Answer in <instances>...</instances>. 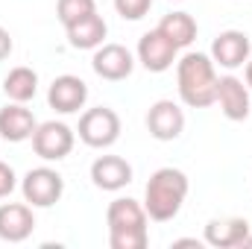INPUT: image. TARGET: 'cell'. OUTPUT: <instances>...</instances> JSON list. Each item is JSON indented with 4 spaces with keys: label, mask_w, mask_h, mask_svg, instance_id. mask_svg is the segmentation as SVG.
I'll return each instance as SVG.
<instances>
[{
    "label": "cell",
    "mask_w": 252,
    "mask_h": 249,
    "mask_svg": "<svg viewBox=\"0 0 252 249\" xmlns=\"http://www.w3.org/2000/svg\"><path fill=\"white\" fill-rule=\"evenodd\" d=\"M21 190H24V199L32 208H50V205H56L62 199L64 179L53 167H35V170H30L24 176Z\"/></svg>",
    "instance_id": "5"
},
{
    "label": "cell",
    "mask_w": 252,
    "mask_h": 249,
    "mask_svg": "<svg viewBox=\"0 0 252 249\" xmlns=\"http://www.w3.org/2000/svg\"><path fill=\"white\" fill-rule=\"evenodd\" d=\"M147 129L156 141H176L185 129V112L173 100H158L147 112Z\"/></svg>",
    "instance_id": "9"
},
{
    "label": "cell",
    "mask_w": 252,
    "mask_h": 249,
    "mask_svg": "<svg viewBox=\"0 0 252 249\" xmlns=\"http://www.w3.org/2000/svg\"><path fill=\"white\" fill-rule=\"evenodd\" d=\"M38 129V121L32 118L30 109H24V103H12L6 109H0V138L21 144L27 138H32Z\"/></svg>",
    "instance_id": "15"
},
{
    "label": "cell",
    "mask_w": 252,
    "mask_h": 249,
    "mask_svg": "<svg viewBox=\"0 0 252 249\" xmlns=\"http://www.w3.org/2000/svg\"><path fill=\"white\" fill-rule=\"evenodd\" d=\"M9 53H12V35H9V30L0 27V62H3Z\"/></svg>",
    "instance_id": "23"
},
{
    "label": "cell",
    "mask_w": 252,
    "mask_h": 249,
    "mask_svg": "<svg viewBox=\"0 0 252 249\" xmlns=\"http://www.w3.org/2000/svg\"><path fill=\"white\" fill-rule=\"evenodd\" d=\"M91 67L100 79H109V82H121L132 73L135 67V59L132 53L126 50L124 44H100L94 59H91Z\"/></svg>",
    "instance_id": "11"
},
{
    "label": "cell",
    "mask_w": 252,
    "mask_h": 249,
    "mask_svg": "<svg viewBox=\"0 0 252 249\" xmlns=\"http://www.w3.org/2000/svg\"><path fill=\"white\" fill-rule=\"evenodd\" d=\"M247 88H252V59L247 62Z\"/></svg>",
    "instance_id": "24"
},
{
    "label": "cell",
    "mask_w": 252,
    "mask_h": 249,
    "mask_svg": "<svg viewBox=\"0 0 252 249\" xmlns=\"http://www.w3.org/2000/svg\"><path fill=\"white\" fill-rule=\"evenodd\" d=\"M179 97L190 109H208L217 100V73L205 53H185L176 64Z\"/></svg>",
    "instance_id": "2"
},
{
    "label": "cell",
    "mask_w": 252,
    "mask_h": 249,
    "mask_svg": "<svg viewBox=\"0 0 252 249\" xmlns=\"http://www.w3.org/2000/svg\"><path fill=\"white\" fill-rule=\"evenodd\" d=\"M32 150L44 161H59L64 156H70V150H73V129L59 121L38 124L35 135H32Z\"/></svg>",
    "instance_id": "6"
},
{
    "label": "cell",
    "mask_w": 252,
    "mask_h": 249,
    "mask_svg": "<svg viewBox=\"0 0 252 249\" xmlns=\"http://www.w3.org/2000/svg\"><path fill=\"white\" fill-rule=\"evenodd\" d=\"M176 53H179V47L170 38H164L158 30L144 32L141 41H138V62L144 64L150 73H164L167 67H173Z\"/></svg>",
    "instance_id": "7"
},
{
    "label": "cell",
    "mask_w": 252,
    "mask_h": 249,
    "mask_svg": "<svg viewBox=\"0 0 252 249\" xmlns=\"http://www.w3.org/2000/svg\"><path fill=\"white\" fill-rule=\"evenodd\" d=\"M118 138H121V118H118V112H112L106 106H97V109H88L79 118V141L82 144H88L94 150H106Z\"/></svg>",
    "instance_id": "4"
},
{
    "label": "cell",
    "mask_w": 252,
    "mask_h": 249,
    "mask_svg": "<svg viewBox=\"0 0 252 249\" xmlns=\"http://www.w3.org/2000/svg\"><path fill=\"white\" fill-rule=\"evenodd\" d=\"M150 6H153V0H115L118 15L126 21H141L150 12Z\"/></svg>",
    "instance_id": "21"
},
{
    "label": "cell",
    "mask_w": 252,
    "mask_h": 249,
    "mask_svg": "<svg viewBox=\"0 0 252 249\" xmlns=\"http://www.w3.org/2000/svg\"><path fill=\"white\" fill-rule=\"evenodd\" d=\"M85 100H88V85H85L79 76H70V73L56 76L53 85H50V91H47V103H50V109L59 112V115H73V112H79V109L85 106Z\"/></svg>",
    "instance_id": "10"
},
{
    "label": "cell",
    "mask_w": 252,
    "mask_h": 249,
    "mask_svg": "<svg viewBox=\"0 0 252 249\" xmlns=\"http://www.w3.org/2000/svg\"><path fill=\"white\" fill-rule=\"evenodd\" d=\"M91 179L100 190H121L132 182V164L121 156H100L91 164Z\"/></svg>",
    "instance_id": "14"
},
{
    "label": "cell",
    "mask_w": 252,
    "mask_h": 249,
    "mask_svg": "<svg viewBox=\"0 0 252 249\" xmlns=\"http://www.w3.org/2000/svg\"><path fill=\"white\" fill-rule=\"evenodd\" d=\"M3 91H6V97L12 103H27L38 91V73L32 67H24V64L21 67H12L6 73V79H3Z\"/></svg>",
    "instance_id": "18"
},
{
    "label": "cell",
    "mask_w": 252,
    "mask_h": 249,
    "mask_svg": "<svg viewBox=\"0 0 252 249\" xmlns=\"http://www.w3.org/2000/svg\"><path fill=\"white\" fill-rule=\"evenodd\" d=\"M250 53H252L250 35L241 32V30H226L211 44V62L220 64V67H229V70L244 67L250 62Z\"/></svg>",
    "instance_id": "8"
},
{
    "label": "cell",
    "mask_w": 252,
    "mask_h": 249,
    "mask_svg": "<svg viewBox=\"0 0 252 249\" xmlns=\"http://www.w3.org/2000/svg\"><path fill=\"white\" fill-rule=\"evenodd\" d=\"M64 30H67L70 47H76V50H97V47L103 44L106 32H109L106 21H103L97 12L85 15L82 21H76V24H70V27H64Z\"/></svg>",
    "instance_id": "17"
},
{
    "label": "cell",
    "mask_w": 252,
    "mask_h": 249,
    "mask_svg": "<svg viewBox=\"0 0 252 249\" xmlns=\"http://www.w3.org/2000/svg\"><path fill=\"white\" fill-rule=\"evenodd\" d=\"M15 187H18V176H15V170H12L6 161H0V199L9 196Z\"/></svg>",
    "instance_id": "22"
},
{
    "label": "cell",
    "mask_w": 252,
    "mask_h": 249,
    "mask_svg": "<svg viewBox=\"0 0 252 249\" xmlns=\"http://www.w3.org/2000/svg\"><path fill=\"white\" fill-rule=\"evenodd\" d=\"M250 235V223L244 217H226V220H211L205 226V244L217 249H235L244 247Z\"/></svg>",
    "instance_id": "16"
},
{
    "label": "cell",
    "mask_w": 252,
    "mask_h": 249,
    "mask_svg": "<svg viewBox=\"0 0 252 249\" xmlns=\"http://www.w3.org/2000/svg\"><path fill=\"white\" fill-rule=\"evenodd\" d=\"M244 247H247V249H252V232L247 235V241H244Z\"/></svg>",
    "instance_id": "25"
},
{
    "label": "cell",
    "mask_w": 252,
    "mask_h": 249,
    "mask_svg": "<svg viewBox=\"0 0 252 249\" xmlns=\"http://www.w3.org/2000/svg\"><path fill=\"white\" fill-rule=\"evenodd\" d=\"M220 112L229 121H247L250 118V88L238 76H220L217 79V100Z\"/></svg>",
    "instance_id": "12"
},
{
    "label": "cell",
    "mask_w": 252,
    "mask_h": 249,
    "mask_svg": "<svg viewBox=\"0 0 252 249\" xmlns=\"http://www.w3.org/2000/svg\"><path fill=\"white\" fill-rule=\"evenodd\" d=\"M188 196V176L176 167H161L150 176L144 190V208L147 217L156 223H167L179 214L182 202Z\"/></svg>",
    "instance_id": "1"
},
{
    "label": "cell",
    "mask_w": 252,
    "mask_h": 249,
    "mask_svg": "<svg viewBox=\"0 0 252 249\" xmlns=\"http://www.w3.org/2000/svg\"><path fill=\"white\" fill-rule=\"evenodd\" d=\"M156 30H158L164 38H170L179 50L188 47V44H193V38H196V21L190 18L188 12H170V15H164Z\"/></svg>",
    "instance_id": "19"
},
{
    "label": "cell",
    "mask_w": 252,
    "mask_h": 249,
    "mask_svg": "<svg viewBox=\"0 0 252 249\" xmlns=\"http://www.w3.org/2000/svg\"><path fill=\"white\" fill-rule=\"evenodd\" d=\"M91 12H97V9H94V0H59V3H56V15H59V21H62L64 27L82 21V18L91 15Z\"/></svg>",
    "instance_id": "20"
},
{
    "label": "cell",
    "mask_w": 252,
    "mask_h": 249,
    "mask_svg": "<svg viewBox=\"0 0 252 249\" xmlns=\"http://www.w3.org/2000/svg\"><path fill=\"white\" fill-rule=\"evenodd\" d=\"M109 220V244L112 249H144L147 235V208L129 196H121L106 211Z\"/></svg>",
    "instance_id": "3"
},
{
    "label": "cell",
    "mask_w": 252,
    "mask_h": 249,
    "mask_svg": "<svg viewBox=\"0 0 252 249\" xmlns=\"http://www.w3.org/2000/svg\"><path fill=\"white\" fill-rule=\"evenodd\" d=\"M35 229V217L32 208L24 202H6L0 205V238L9 244H21L32 235Z\"/></svg>",
    "instance_id": "13"
}]
</instances>
